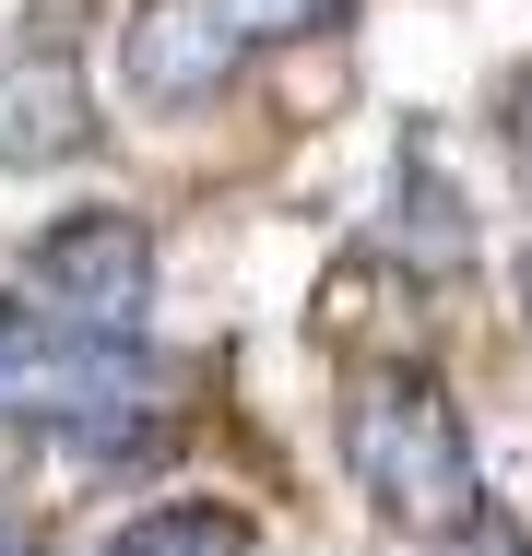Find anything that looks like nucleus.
<instances>
[{
  "instance_id": "6e6552de",
  "label": "nucleus",
  "mask_w": 532,
  "mask_h": 556,
  "mask_svg": "<svg viewBox=\"0 0 532 556\" xmlns=\"http://www.w3.org/2000/svg\"><path fill=\"white\" fill-rule=\"evenodd\" d=\"M521 296H532V261H521Z\"/></svg>"
},
{
  "instance_id": "39448f33",
  "label": "nucleus",
  "mask_w": 532,
  "mask_h": 556,
  "mask_svg": "<svg viewBox=\"0 0 532 556\" xmlns=\"http://www.w3.org/2000/svg\"><path fill=\"white\" fill-rule=\"evenodd\" d=\"M96 556H249V521L213 497H166V509H130Z\"/></svg>"
},
{
  "instance_id": "f257e3e1",
  "label": "nucleus",
  "mask_w": 532,
  "mask_h": 556,
  "mask_svg": "<svg viewBox=\"0 0 532 556\" xmlns=\"http://www.w3.org/2000/svg\"><path fill=\"white\" fill-rule=\"evenodd\" d=\"M343 473L403 545H461L485 533V462L449 403V379L415 355H379L343 379Z\"/></svg>"
},
{
  "instance_id": "0eeeda50",
  "label": "nucleus",
  "mask_w": 532,
  "mask_h": 556,
  "mask_svg": "<svg viewBox=\"0 0 532 556\" xmlns=\"http://www.w3.org/2000/svg\"><path fill=\"white\" fill-rule=\"evenodd\" d=\"M0 556H24V545H12V533H0Z\"/></svg>"
},
{
  "instance_id": "f03ea898",
  "label": "nucleus",
  "mask_w": 532,
  "mask_h": 556,
  "mask_svg": "<svg viewBox=\"0 0 532 556\" xmlns=\"http://www.w3.org/2000/svg\"><path fill=\"white\" fill-rule=\"evenodd\" d=\"M343 12L355 0H142L118 24V84L130 108H213L249 60L343 36Z\"/></svg>"
},
{
  "instance_id": "7ed1b4c3",
  "label": "nucleus",
  "mask_w": 532,
  "mask_h": 556,
  "mask_svg": "<svg viewBox=\"0 0 532 556\" xmlns=\"http://www.w3.org/2000/svg\"><path fill=\"white\" fill-rule=\"evenodd\" d=\"M24 320H48V332H84V343H130L142 332V308H154V225L130 214V202H84V214H60L36 249H24Z\"/></svg>"
},
{
  "instance_id": "20e7f679",
  "label": "nucleus",
  "mask_w": 532,
  "mask_h": 556,
  "mask_svg": "<svg viewBox=\"0 0 532 556\" xmlns=\"http://www.w3.org/2000/svg\"><path fill=\"white\" fill-rule=\"evenodd\" d=\"M72 154H96V84L48 36V48L0 60V166H72Z\"/></svg>"
},
{
  "instance_id": "423d86ee",
  "label": "nucleus",
  "mask_w": 532,
  "mask_h": 556,
  "mask_svg": "<svg viewBox=\"0 0 532 556\" xmlns=\"http://www.w3.org/2000/svg\"><path fill=\"white\" fill-rule=\"evenodd\" d=\"M509 108H521V118H509V130H521V154H532V72H521V84H509Z\"/></svg>"
}]
</instances>
